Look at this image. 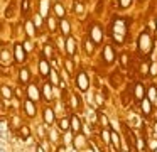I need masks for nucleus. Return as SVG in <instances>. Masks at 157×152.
<instances>
[{
  "mask_svg": "<svg viewBox=\"0 0 157 152\" xmlns=\"http://www.w3.org/2000/svg\"><path fill=\"white\" fill-rule=\"evenodd\" d=\"M123 36H125V22L122 19H117L113 24V37L117 39V42H122Z\"/></svg>",
  "mask_w": 157,
  "mask_h": 152,
  "instance_id": "f257e3e1",
  "label": "nucleus"
},
{
  "mask_svg": "<svg viewBox=\"0 0 157 152\" xmlns=\"http://www.w3.org/2000/svg\"><path fill=\"white\" fill-rule=\"evenodd\" d=\"M139 47L144 54H149L150 49H152V39L147 32H142L140 34V39H139Z\"/></svg>",
  "mask_w": 157,
  "mask_h": 152,
  "instance_id": "f03ea898",
  "label": "nucleus"
},
{
  "mask_svg": "<svg viewBox=\"0 0 157 152\" xmlns=\"http://www.w3.org/2000/svg\"><path fill=\"white\" fill-rule=\"evenodd\" d=\"M76 83H78V88L81 91H86L90 88V80L86 76V73H79L78 78H76Z\"/></svg>",
  "mask_w": 157,
  "mask_h": 152,
  "instance_id": "7ed1b4c3",
  "label": "nucleus"
},
{
  "mask_svg": "<svg viewBox=\"0 0 157 152\" xmlns=\"http://www.w3.org/2000/svg\"><path fill=\"white\" fill-rule=\"evenodd\" d=\"M91 37L95 42H100V41L103 39V34H101V29H100L98 25H93L91 27Z\"/></svg>",
  "mask_w": 157,
  "mask_h": 152,
  "instance_id": "20e7f679",
  "label": "nucleus"
},
{
  "mask_svg": "<svg viewBox=\"0 0 157 152\" xmlns=\"http://www.w3.org/2000/svg\"><path fill=\"white\" fill-rule=\"evenodd\" d=\"M15 59H17L19 63L25 61V53H24V49H22L21 44H17V46H15Z\"/></svg>",
  "mask_w": 157,
  "mask_h": 152,
  "instance_id": "39448f33",
  "label": "nucleus"
},
{
  "mask_svg": "<svg viewBox=\"0 0 157 152\" xmlns=\"http://www.w3.org/2000/svg\"><path fill=\"white\" fill-rule=\"evenodd\" d=\"M103 57H105V61L106 63H113V51H112V47L110 46H106L105 49H103Z\"/></svg>",
  "mask_w": 157,
  "mask_h": 152,
  "instance_id": "423d86ee",
  "label": "nucleus"
},
{
  "mask_svg": "<svg viewBox=\"0 0 157 152\" xmlns=\"http://www.w3.org/2000/svg\"><path fill=\"white\" fill-rule=\"evenodd\" d=\"M39 68H41V76H48V74H51V69H49V64H48L46 59H41Z\"/></svg>",
  "mask_w": 157,
  "mask_h": 152,
  "instance_id": "0eeeda50",
  "label": "nucleus"
},
{
  "mask_svg": "<svg viewBox=\"0 0 157 152\" xmlns=\"http://www.w3.org/2000/svg\"><path fill=\"white\" fill-rule=\"evenodd\" d=\"M66 51L68 54H75L76 53V42L73 37H68V42H66Z\"/></svg>",
  "mask_w": 157,
  "mask_h": 152,
  "instance_id": "6e6552de",
  "label": "nucleus"
},
{
  "mask_svg": "<svg viewBox=\"0 0 157 152\" xmlns=\"http://www.w3.org/2000/svg\"><path fill=\"white\" fill-rule=\"evenodd\" d=\"M25 111H27L29 117H34V115H36V107H34V101H32V100L25 101Z\"/></svg>",
  "mask_w": 157,
  "mask_h": 152,
  "instance_id": "1a4fd4ad",
  "label": "nucleus"
},
{
  "mask_svg": "<svg viewBox=\"0 0 157 152\" xmlns=\"http://www.w3.org/2000/svg\"><path fill=\"white\" fill-rule=\"evenodd\" d=\"M79 128H81V123H79L78 117H71V130H75L76 134H78Z\"/></svg>",
  "mask_w": 157,
  "mask_h": 152,
  "instance_id": "9d476101",
  "label": "nucleus"
},
{
  "mask_svg": "<svg viewBox=\"0 0 157 152\" xmlns=\"http://www.w3.org/2000/svg\"><path fill=\"white\" fill-rule=\"evenodd\" d=\"M51 84H49V83H46L44 84V88H42V90H44V98H46V100H51V98H52V91H51Z\"/></svg>",
  "mask_w": 157,
  "mask_h": 152,
  "instance_id": "9b49d317",
  "label": "nucleus"
},
{
  "mask_svg": "<svg viewBox=\"0 0 157 152\" xmlns=\"http://www.w3.org/2000/svg\"><path fill=\"white\" fill-rule=\"evenodd\" d=\"M44 120H46V123H52V122H54V111L46 110L44 111Z\"/></svg>",
  "mask_w": 157,
  "mask_h": 152,
  "instance_id": "f8f14e48",
  "label": "nucleus"
},
{
  "mask_svg": "<svg viewBox=\"0 0 157 152\" xmlns=\"http://www.w3.org/2000/svg\"><path fill=\"white\" fill-rule=\"evenodd\" d=\"M29 96H31L32 101H36L39 98V91H37V88H36V86H29Z\"/></svg>",
  "mask_w": 157,
  "mask_h": 152,
  "instance_id": "ddd939ff",
  "label": "nucleus"
},
{
  "mask_svg": "<svg viewBox=\"0 0 157 152\" xmlns=\"http://www.w3.org/2000/svg\"><path fill=\"white\" fill-rule=\"evenodd\" d=\"M135 96L139 98V100L145 98V93H144V86H142V84H137V86H135Z\"/></svg>",
  "mask_w": 157,
  "mask_h": 152,
  "instance_id": "4468645a",
  "label": "nucleus"
},
{
  "mask_svg": "<svg viewBox=\"0 0 157 152\" xmlns=\"http://www.w3.org/2000/svg\"><path fill=\"white\" fill-rule=\"evenodd\" d=\"M142 110L145 111V115H150V105L147 98H142Z\"/></svg>",
  "mask_w": 157,
  "mask_h": 152,
  "instance_id": "2eb2a0df",
  "label": "nucleus"
},
{
  "mask_svg": "<svg viewBox=\"0 0 157 152\" xmlns=\"http://www.w3.org/2000/svg\"><path fill=\"white\" fill-rule=\"evenodd\" d=\"M9 59H10V54L7 53V49H2V64H4V66H5V64H9V63H10Z\"/></svg>",
  "mask_w": 157,
  "mask_h": 152,
  "instance_id": "dca6fc26",
  "label": "nucleus"
},
{
  "mask_svg": "<svg viewBox=\"0 0 157 152\" xmlns=\"http://www.w3.org/2000/svg\"><path fill=\"white\" fill-rule=\"evenodd\" d=\"M54 12L58 14L59 17H63L64 15V7H63L61 3H54Z\"/></svg>",
  "mask_w": 157,
  "mask_h": 152,
  "instance_id": "f3484780",
  "label": "nucleus"
},
{
  "mask_svg": "<svg viewBox=\"0 0 157 152\" xmlns=\"http://www.w3.org/2000/svg\"><path fill=\"white\" fill-rule=\"evenodd\" d=\"M19 74H21V76H19V80H21L22 83H25V81L29 80V71H27V69H22Z\"/></svg>",
  "mask_w": 157,
  "mask_h": 152,
  "instance_id": "a211bd4d",
  "label": "nucleus"
},
{
  "mask_svg": "<svg viewBox=\"0 0 157 152\" xmlns=\"http://www.w3.org/2000/svg\"><path fill=\"white\" fill-rule=\"evenodd\" d=\"M2 95H4V98H10L12 96V90L9 86H2Z\"/></svg>",
  "mask_w": 157,
  "mask_h": 152,
  "instance_id": "6ab92c4d",
  "label": "nucleus"
},
{
  "mask_svg": "<svg viewBox=\"0 0 157 152\" xmlns=\"http://www.w3.org/2000/svg\"><path fill=\"white\" fill-rule=\"evenodd\" d=\"M112 140H113V144H115V150H118L120 149V140H118V135H117L115 132L112 134Z\"/></svg>",
  "mask_w": 157,
  "mask_h": 152,
  "instance_id": "aec40b11",
  "label": "nucleus"
},
{
  "mask_svg": "<svg viewBox=\"0 0 157 152\" xmlns=\"http://www.w3.org/2000/svg\"><path fill=\"white\" fill-rule=\"evenodd\" d=\"M59 128H61V130H69V128H71V127H69V122L68 120H61V122H59Z\"/></svg>",
  "mask_w": 157,
  "mask_h": 152,
  "instance_id": "412c9836",
  "label": "nucleus"
},
{
  "mask_svg": "<svg viewBox=\"0 0 157 152\" xmlns=\"http://www.w3.org/2000/svg\"><path fill=\"white\" fill-rule=\"evenodd\" d=\"M61 30L64 34H69V24L66 22V20H61Z\"/></svg>",
  "mask_w": 157,
  "mask_h": 152,
  "instance_id": "4be33fe9",
  "label": "nucleus"
},
{
  "mask_svg": "<svg viewBox=\"0 0 157 152\" xmlns=\"http://www.w3.org/2000/svg\"><path fill=\"white\" fill-rule=\"evenodd\" d=\"M149 96H150V100H152V103H154V100L157 98V93H155V88H150V91H149Z\"/></svg>",
  "mask_w": 157,
  "mask_h": 152,
  "instance_id": "5701e85b",
  "label": "nucleus"
},
{
  "mask_svg": "<svg viewBox=\"0 0 157 152\" xmlns=\"http://www.w3.org/2000/svg\"><path fill=\"white\" fill-rule=\"evenodd\" d=\"M127 59H128V56H127V54H122V56H120V64H122V68L127 66Z\"/></svg>",
  "mask_w": 157,
  "mask_h": 152,
  "instance_id": "b1692460",
  "label": "nucleus"
},
{
  "mask_svg": "<svg viewBox=\"0 0 157 152\" xmlns=\"http://www.w3.org/2000/svg\"><path fill=\"white\" fill-rule=\"evenodd\" d=\"M29 134H31V132H29V127H22V130H21V135H22V137L27 138Z\"/></svg>",
  "mask_w": 157,
  "mask_h": 152,
  "instance_id": "393cba45",
  "label": "nucleus"
},
{
  "mask_svg": "<svg viewBox=\"0 0 157 152\" xmlns=\"http://www.w3.org/2000/svg\"><path fill=\"white\" fill-rule=\"evenodd\" d=\"M27 34L29 36H34V25H32V22H27Z\"/></svg>",
  "mask_w": 157,
  "mask_h": 152,
  "instance_id": "a878e982",
  "label": "nucleus"
},
{
  "mask_svg": "<svg viewBox=\"0 0 157 152\" xmlns=\"http://www.w3.org/2000/svg\"><path fill=\"white\" fill-rule=\"evenodd\" d=\"M85 49H86V53H91V51H93V42L86 41V42H85Z\"/></svg>",
  "mask_w": 157,
  "mask_h": 152,
  "instance_id": "bb28decb",
  "label": "nucleus"
},
{
  "mask_svg": "<svg viewBox=\"0 0 157 152\" xmlns=\"http://www.w3.org/2000/svg\"><path fill=\"white\" fill-rule=\"evenodd\" d=\"M75 12H76V14H81V12H83V5H81L79 2L75 3Z\"/></svg>",
  "mask_w": 157,
  "mask_h": 152,
  "instance_id": "cd10ccee",
  "label": "nucleus"
},
{
  "mask_svg": "<svg viewBox=\"0 0 157 152\" xmlns=\"http://www.w3.org/2000/svg\"><path fill=\"white\" fill-rule=\"evenodd\" d=\"M157 73V63H152V66H150V76H155Z\"/></svg>",
  "mask_w": 157,
  "mask_h": 152,
  "instance_id": "c85d7f7f",
  "label": "nucleus"
},
{
  "mask_svg": "<svg viewBox=\"0 0 157 152\" xmlns=\"http://www.w3.org/2000/svg\"><path fill=\"white\" fill-rule=\"evenodd\" d=\"M130 2H132V0H120V7H122V9H127V7L130 5Z\"/></svg>",
  "mask_w": 157,
  "mask_h": 152,
  "instance_id": "c756f323",
  "label": "nucleus"
},
{
  "mask_svg": "<svg viewBox=\"0 0 157 152\" xmlns=\"http://www.w3.org/2000/svg\"><path fill=\"white\" fill-rule=\"evenodd\" d=\"M101 137L105 138L106 144H110V138H112V135H108V132H101Z\"/></svg>",
  "mask_w": 157,
  "mask_h": 152,
  "instance_id": "7c9ffc66",
  "label": "nucleus"
},
{
  "mask_svg": "<svg viewBox=\"0 0 157 152\" xmlns=\"http://www.w3.org/2000/svg\"><path fill=\"white\" fill-rule=\"evenodd\" d=\"M66 69H68L69 73H73V63H71V59L66 61Z\"/></svg>",
  "mask_w": 157,
  "mask_h": 152,
  "instance_id": "2f4dec72",
  "label": "nucleus"
},
{
  "mask_svg": "<svg viewBox=\"0 0 157 152\" xmlns=\"http://www.w3.org/2000/svg\"><path fill=\"white\" fill-rule=\"evenodd\" d=\"M96 105H98V107H101V105H103V98L100 96V95H96Z\"/></svg>",
  "mask_w": 157,
  "mask_h": 152,
  "instance_id": "473e14b6",
  "label": "nucleus"
},
{
  "mask_svg": "<svg viewBox=\"0 0 157 152\" xmlns=\"http://www.w3.org/2000/svg\"><path fill=\"white\" fill-rule=\"evenodd\" d=\"M46 5H48V0H42V10H41V14H42V15L46 14Z\"/></svg>",
  "mask_w": 157,
  "mask_h": 152,
  "instance_id": "72a5a7b5",
  "label": "nucleus"
},
{
  "mask_svg": "<svg viewBox=\"0 0 157 152\" xmlns=\"http://www.w3.org/2000/svg\"><path fill=\"white\" fill-rule=\"evenodd\" d=\"M51 78L54 83H58V74H56V71H51Z\"/></svg>",
  "mask_w": 157,
  "mask_h": 152,
  "instance_id": "f704fd0d",
  "label": "nucleus"
},
{
  "mask_svg": "<svg viewBox=\"0 0 157 152\" xmlns=\"http://www.w3.org/2000/svg\"><path fill=\"white\" fill-rule=\"evenodd\" d=\"M22 10H24V12L29 10V0H24V7H22Z\"/></svg>",
  "mask_w": 157,
  "mask_h": 152,
  "instance_id": "c9c22d12",
  "label": "nucleus"
},
{
  "mask_svg": "<svg viewBox=\"0 0 157 152\" xmlns=\"http://www.w3.org/2000/svg\"><path fill=\"white\" fill-rule=\"evenodd\" d=\"M150 147L155 150V149H157V140H150Z\"/></svg>",
  "mask_w": 157,
  "mask_h": 152,
  "instance_id": "e433bc0d",
  "label": "nucleus"
},
{
  "mask_svg": "<svg viewBox=\"0 0 157 152\" xmlns=\"http://www.w3.org/2000/svg\"><path fill=\"white\" fill-rule=\"evenodd\" d=\"M44 53L48 54V56H51V46H46V49H44Z\"/></svg>",
  "mask_w": 157,
  "mask_h": 152,
  "instance_id": "4c0bfd02",
  "label": "nucleus"
},
{
  "mask_svg": "<svg viewBox=\"0 0 157 152\" xmlns=\"http://www.w3.org/2000/svg\"><path fill=\"white\" fill-rule=\"evenodd\" d=\"M36 25H41V17L36 15Z\"/></svg>",
  "mask_w": 157,
  "mask_h": 152,
  "instance_id": "58836bf2",
  "label": "nucleus"
},
{
  "mask_svg": "<svg viewBox=\"0 0 157 152\" xmlns=\"http://www.w3.org/2000/svg\"><path fill=\"white\" fill-rule=\"evenodd\" d=\"M2 130H7V123H5V120H2Z\"/></svg>",
  "mask_w": 157,
  "mask_h": 152,
  "instance_id": "ea45409f",
  "label": "nucleus"
},
{
  "mask_svg": "<svg viewBox=\"0 0 157 152\" xmlns=\"http://www.w3.org/2000/svg\"><path fill=\"white\" fill-rule=\"evenodd\" d=\"M101 122H103V123H105V125H106V123H108V118H106V117H105V115H101Z\"/></svg>",
  "mask_w": 157,
  "mask_h": 152,
  "instance_id": "a19ab883",
  "label": "nucleus"
},
{
  "mask_svg": "<svg viewBox=\"0 0 157 152\" xmlns=\"http://www.w3.org/2000/svg\"><path fill=\"white\" fill-rule=\"evenodd\" d=\"M137 142H139V144H137V145H139V149H144V142L142 140H137Z\"/></svg>",
  "mask_w": 157,
  "mask_h": 152,
  "instance_id": "79ce46f5",
  "label": "nucleus"
},
{
  "mask_svg": "<svg viewBox=\"0 0 157 152\" xmlns=\"http://www.w3.org/2000/svg\"><path fill=\"white\" fill-rule=\"evenodd\" d=\"M154 132H155V135H157V123L154 125Z\"/></svg>",
  "mask_w": 157,
  "mask_h": 152,
  "instance_id": "37998d69",
  "label": "nucleus"
},
{
  "mask_svg": "<svg viewBox=\"0 0 157 152\" xmlns=\"http://www.w3.org/2000/svg\"><path fill=\"white\" fill-rule=\"evenodd\" d=\"M37 152H44V150H42V147H41V145L37 147Z\"/></svg>",
  "mask_w": 157,
  "mask_h": 152,
  "instance_id": "c03bdc74",
  "label": "nucleus"
},
{
  "mask_svg": "<svg viewBox=\"0 0 157 152\" xmlns=\"http://www.w3.org/2000/svg\"><path fill=\"white\" fill-rule=\"evenodd\" d=\"M155 152H157V149H155Z\"/></svg>",
  "mask_w": 157,
  "mask_h": 152,
  "instance_id": "a18cd8bd",
  "label": "nucleus"
}]
</instances>
